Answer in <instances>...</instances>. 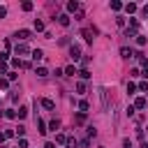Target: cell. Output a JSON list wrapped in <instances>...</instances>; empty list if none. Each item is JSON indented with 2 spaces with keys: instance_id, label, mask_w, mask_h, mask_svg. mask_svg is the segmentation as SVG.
Here are the masks:
<instances>
[{
  "instance_id": "obj_1",
  "label": "cell",
  "mask_w": 148,
  "mask_h": 148,
  "mask_svg": "<svg viewBox=\"0 0 148 148\" xmlns=\"http://www.w3.org/2000/svg\"><path fill=\"white\" fill-rule=\"evenodd\" d=\"M100 97H102V111H109V92H106V88H100Z\"/></svg>"
},
{
  "instance_id": "obj_2",
  "label": "cell",
  "mask_w": 148,
  "mask_h": 148,
  "mask_svg": "<svg viewBox=\"0 0 148 148\" xmlns=\"http://www.w3.org/2000/svg\"><path fill=\"white\" fill-rule=\"evenodd\" d=\"M69 56H72V60H79L81 58V46L79 44H72L69 46Z\"/></svg>"
},
{
  "instance_id": "obj_3",
  "label": "cell",
  "mask_w": 148,
  "mask_h": 148,
  "mask_svg": "<svg viewBox=\"0 0 148 148\" xmlns=\"http://www.w3.org/2000/svg\"><path fill=\"white\" fill-rule=\"evenodd\" d=\"M14 51H16V56H26V53H30L28 44H23V42H21V44H16V46H14Z\"/></svg>"
},
{
  "instance_id": "obj_4",
  "label": "cell",
  "mask_w": 148,
  "mask_h": 148,
  "mask_svg": "<svg viewBox=\"0 0 148 148\" xmlns=\"http://www.w3.org/2000/svg\"><path fill=\"white\" fill-rule=\"evenodd\" d=\"M146 104H148L146 97H137V100H134V109H146Z\"/></svg>"
},
{
  "instance_id": "obj_5",
  "label": "cell",
  "mask_w": 148,
  "mask_h": 148,
  "mask_svg": "<svg viewBox=\"0 0 148 148\" xmlns=\"http://www.w3.org/2000/svg\"><path fill=\"white\" fill-rule=\"evenodd\" d=\"M42 58H44V53H42V49H35V51H32V60H35V63H40Z\"/></svg>"
},
{
  "instance_id": "obj_6",
  "label": "cell",
  "mask_w": 148,
  "mask_h": 148,
  "mask_svg": "<svg viewBox=\"0 0 148 148\" xmlns=\"http://www.w3.org/2000/svg\"><path fill=\"white\" fill-rule=\"evenodd\" d=\"M16 37H18L21 42H26L28 37H30V30H18V32H16Z\"/></svg>"
},
{
  "instance_id": "obj_7",
  "label": "cell",
  "mask_w": 148,
  "mask_h": 148,
  "mask_svg": "<svg viewBox=\"0 0 148 148\" xmlns=\"http://www.w3.org/2000/svg\"><path fill=\"white\" fill-rule=\"evenodd\" d=\"M120 56H123V58H132L134 51H132V49H127V46H123V49H120Z\"/></svg>"
},
{
  "instance_id": "obj_8",
  "label": "cell",
  "mask_w": 148,
  "mask_h": 148,
  "mask_svg": "<svg viewBox=\"0 0 148 148\" xmlns=\"http://www.w3.org/2000/svg\"><path fill=\"white\" fill-rule=\"evenodd\" d=\"M58 23L60 26H69V14H60L58 16Z\"/></svg>"
},
{
  "instance_id": "obj_9",
  "label": "cell",
  "mask_w": 148,
  "mask_h": 148,
  "mask_svg": "<svg viewBox=\"0 0 148 148\" xmlns=\"http://www.w3.org/2000/svg\"><path fill=\"white\" fill-rule=\"evenodd\" d=\"M79 9V3H77V0H69V3H67V12H77Z\"/></svg>"
},
{
  "instance_id": "obj_10",
  "label": "cell",
  "mask_w": 148,
  "mask_h": 148,
  "mask_svg": "<svg viewBox=\"0 0 148 148\" xmlns=\"http://www.w3.org/2000/svg\"><path fill=\"white\" fill-rule=\"evenodd\" d=\"M137 9H139V7H137L134 3H127V5H125V12H127V14H134Z\"/></svg>"
},
{
  "instance_id": "obj_11",
  "label": "cell",
  "mask_w": 148,
  "mask_h": 148,
  "mask_svg": "<svg viewBox=\"0 0 148 148\" xmlns=\"http://www.w3.org/2000/svg\"><path fill=\"white\" fill-rule=\"evenodd\" d=\"M37 77H40V79L49 77V69H46V67H37Z\"/></svg>"
},
{
  "instance_id": "obj_12",
  "label": "cell",
  "mask_w": 148,
  "mask_h": 148,
  "mask_svg": "<svg viewBox=\"0 0 148 148\" xmlns=\"http://www.w3.org/2000/svg\"><path fill=\"white\" fill-rule=\"evenodd\" d=\"M35 30H37V32H42V30H44V21H40V18H35Z\"/></svg>"
},
{
  "instance_id": "obj_13",
  "label": "cell",
  "mask_w": 148,
  "mask_h": 148,
  "mask_svg": "<svg viewBox=\"0 0 148 148\" xmlns=\"http://www.w3.org/2000/svg\"><path fill=\"white\" fill-rule=\"evenodd\" d=\"M42 106H44V109H49V111H51V109H53V106H56V104H53V100H42Z\"/></svg>"
},
{
  "instance_id": "obj_14",
  "label": "cell",
  "mask_w": 148,
  "mask_h": 148,
  "mask_svg": "<svg viewBox=\"0 0 148 148\" xmlns=\"http://www.w3.org/2000/svg\"><path fill=\"white\" fill-rule=\"evenodd\" d=\"M37 127H40V134H46V123L44 120H37Z\"/></svg>"
},
{
  "instance_id": "obj_15",
  "label": "cell",
  "mask_w": 148,
  "mask_h": 148,
  "mask_svg": "<svg viewBox=\"0 0 148 148\" xmlns=\"http://www.w3.org/2000/svg\"><path fill=\"white\" fill-rule=\"evenodd\" d=\"M111 9H114V12H120V9H123V3H118V0H114V3H111Z\"/></svg>"
},
{
  "instance_id": "obj_16",
  "label": "cell",
  "mask_w": 148,
  "mask_h": 148,
  "mask_svg": "<svg viewBox=\"0 0 148 148\" xmlns=\"http://www.w3.org/2000/svg\"><path fill=\"white\" fill-rule=\"evenodd\" d=\"M79 77H81V81H86V79H90V72L88 69H81V72H77Z\"/></svg>"
},
{
  "instance_id": "obj_17",
  "label": "cell",
  "mask_w": 148,
  "mask_h": 148,
  "mask_svg": "<svg viewBox=\"0 0 148 148\" xmlns=\"http://www.w3.org/2000/svg\"><path fill=\"white\" fill-rule=\"evenodd\" d=\"M88 106H90V104H88L86 100H81V102H79V109H81V114H86V111H88Z\"/></svg>"
},
{
  "instance_id": "obj_18",
  "label": "cell",
  "mask_w": 148,
  "mask_h": 148,
  "mask_svg": "<svg viewBox=\"0 0 148 148\" xmlns=\"http://www.w3.org/2000/svg\"><path fill=\"white\" fill-rule=\"evenodd\" d=\"M16 116H18V118H26V116H28V109H26V106H21V109L16 111Z\"/></svg>"
},
{
  "instance_id": "obj_19",
  "label": "cell",
  "mask_w": 148,
  "mask_h": 148,
  "mask_svg": "<svg viewBox=\"0 0 148 148\" xmlns=\"http://www.w3.org/2000/svg\"><path fill=\"white\" fill-rule=\"evenodd\" d=\"M49 127H51V130H53V132H56V130H58V127H60V120H58V118H56V120H51V123H49Z\"/></svg>"
},
{
  "instance_id": "obj_20",
  "label": "cell",
  "mask_w": 148,
  "mask_h": 148,
  "mask_svg": "<svg viewBox=\"0 0 148 148\" xmlns=\"http://www.w3.org/2000/svg\"><path fill=\"white\" fill-rule=\"evenodd\" d=\"M56 141H58V143H67V137L60 132V134H56Z\"/></svg>"
},
{
  "instance_id": "obj_21",
  "label": "cell",
  "mask_w": 148,
  "mask_h": 148,
  "mask_svg": "<svg viewBox=\"0 0 148 148\" xmlns=\"http://www.w3.org/2000/svg\"><path fill=\"white\" fill-rule=\"evenodd\" d=\"M88 137H97V127H95V125L88 127Z\"/></svg>"
},
{
  "instance_id": "obj_22",
  "label": "cell",
  "mask_w": 148,
  "mask_h": 148,
  "mask_svg": "<svg viewBox=\"0 0 148 148\" xmlns=\"http://www.w3.org/2000/svg\"><path fill=\"white\" fill-rule=\"evenodd\" d=\"M137 92V86L134 83H127V95H134Z\"/></svg>"
},
{
  "instance_id": "obj_23",
  "label": "cell",
  "mask_w": 148,
  "mask_h": 148,
  "mask_svg": "<svg viewBox=\"0 0 148 148\" xmlns=\"http://www.w3.org/2000/svg\"><path fill=\"white\" fill-rule=\"evenodd\" d=\"M65 74H67V77H74V74H77V69H74V65H69V67L65 69Z\"/></svg>"
},
{
  "instance_id": "obj_24",
  "label": "cell",
  "mask_w": 148,
  "mask_h": 148,
  "mask_svg": "<svg viewBox=\"0 0 148 148\" xmlns=\"http://www.w3.org/2000/svg\"><path fill=\"white\" fill-rule=\"evenodd\" d=\"M67 146H69V148H77V146H79V141L72 137V139H67Z\"/></svg>"
},
{
  "instance_id": "obj_25",
  "label": "cell",
  "mask_w": 148,
  "mask_h": 148,
  "mask_svg": "<svg viewBox=\"0 0 148 148\" xmlns=\"http://www.w3.org/2000/svg\"><path fill=\"white\" fill-rule=\"evenodd\" d=\"M77 92H86V83H83V81L77 83Z\"/></svg>"
},
{
  "instance_id": "obj_26",
  "label": "cell",
  "mask_w": 148,
  "mask_h": 148,
  "mask_svg": "<svg viewBox=\"0 0 148 148\" xmlns=\"http://www.w3.org/2000/svg\"><path fill=\"white\" fill-rule=\"evenodd\" d=\"M5 118H16V111H14V109H9V111H5Z\"/></svg>"
},
{
  "instance_id": "obj_27",
  "label": "cell",
  "mask_w": 148,
  "mask_h": 148,
  "mask_svg": "<svg viewBox=\"0 0 148 148\" xmlns=\"http://www.w3.org/2000/svg\"><path fill=\"white\" fill-rule=\"evenodd\" d=\"M125 35H127V37H137V30H134V28H127Z\"/></svg>"
},
{
  "instance_id": "obj_28",
  "label": "cell",
  "mask_w": 148,
  "mask_h": 148,
  "mask_svg": "<svg viewBox=\"0 0 148 148\" xmlns=\"http://www.w3.org/2000/svg\"><path fill=\"white\" fill-rule=\"evenodd\" d=\"M21 9H23V12H30V9H32V3H23Z\"/></svg>"
},
{
  "instance_id": "obj_29",
  "label": "cell",
  "mask_w": 148,
  "mask_h": 148,
  "mask_svg": "<svg viewBox=\"0 0 148 148\" xmlns=\"http://www.w3.org/2000/svg\"><path fill=\"white\" fill-rule=\"evenodd\" d=\"M137 44H139V46H143V44H146V37H141V35H137Z\"/></svg>"
},
{
  "instance_id": "obj_30",
  "label": "cell",
  "mask_w": 148,
  "mask_h": 148,
  "mask_svg": "<svg viewBox=\"0 0 148 148\" xmlns=\"http://www.w3.org/2000/svg\"><path fill=\"white\" fill-rule=\"evenodd\" d=\"M90 35H92L90 30H83V37H86V42H92V37H90Z\"/></svg>"
},
{
  "instance_id": "obj_31",
  "label": "cell",
  "mask_w": 148,
  "mask_h": 148,
  "mask_svg": "<svg viewBox=\"0 0 148 148\" xmlns=\"http://www.w3.org/2000/svg\"><path fill=\"white\" fill-rule=\"evenodd\" d=\"M123 148H134V146H132V141H130V139H123Z\"/></svg>"
},
{
  "instance_id": "obj_32",
  "label": "cell",
  "mask_w": 148,
  "mask_h": 148,
  "mask_svg": "<svg viewBox=\"0 0 148 148\" xmlns=\"http://www.w3.org/2000/svg\"><path fill=\"white\" fill-rule=\"evenodd\" d=\"M7 86H9V81H7V79H0V88H3V90H5Z\"/></svg>"
},
{
  "instance_id": "obj_33",
  "label": "cell",
  "mask_w": 148,
  "mask_h": 148,
  "mask_svg": "<svg viewBox=\"0 0 148 148\" xmlns=\"http://www.w3.org/2000/svg\"><path fill=\"white\" fill-rule=\"evenodd\" d=\"M139 90H148V81H141L139 83Z\"/></svg>"
},
{
  "instance_id": "obj_34",
  "label": "cell",
  "mask_w": 148,
  "mask_h": 148,
  "mask_svg": "<svg viewBox=\"0 0 148 148\" xmlns=\"http://www.w3.org/2000/svg\"><path fill=\"white\" fill-rule=\"evenodd\" d=\"M18 148H28V141H26V139H21V141H18Z\"/></svg>"
},
{
  "instance_id": "obj_35",
  "label": "cell",
  "mask_w": 148,
  "mask_h": 148,
  "mask_svg": "<svg viewBox=\"0 0 148 148\" xmlns=\"http://www.w3.org/2000/svg\"><path fill=\"white\" fill-rule=\"evenodd\" d=\"M3 16H7V7H0V18Z\"/></svg>"
},
{
  "instance_id": "obj_36",
  "label": "cell",
  "mask_w": 148,
  "mask_h": 148,
  "mask_svg": "<svg viewBox=\"0 0 148 148\" xmlns=\"http://www.w3.org/2000/svg\"><path fill=\"white\" fill-rule=\"evenodd\" d=\"M141 12H143V14L148 16V5H143V7H141Z\"/></svg>"
},
{
  "instance_id": "obj_37",
  "label": "cell",
  "mask_w": 148,
  "mask_h": 148,
  "mask_svg": "<svg viewBox=\"0 0 148 148\" xmlns=\"http://www.w3.org/2000/svg\"><path fill=\"white\" fill-rule=\"evenodd\" d=\"M44 148H56V143H51V141H46V146Z\"/></svg>"
},
{
  "instance_id": "obj_38",
  "label": "cell",
  "mask_w": 148,
  "mask_h": 148,
  "mask_svg": "<svg viewBox=\"0 0 148 148\" xmlns=\"http://www.w3.org/2000/svg\"><path fill=\"white\" fill-rule=\"evenodd\" d=\"M5 141V132H0V143H3Z\"/></svg>"
}]
</instances>
